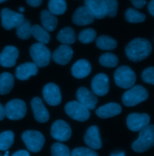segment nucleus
I'll return each instance as SVG.
<instances>
[{
    "mask_svg": "<svg viewBox=\"0 0 154 156\" xmlns=\"http://www.w3.org/2000/svg\"><path fill=\"white\" fill-rule=\"evenodd\" d=\"M152 47L149 40L144 38H135L131 41L125 48L127 57L134 62L146 58L151 53Z\"/></svg>",
    "mask_w": 154,
    "mask_h": 156,
    "instance_id": "obj_1",
    "label": "nucleus"
},
{
    "mask_svg": "<svg viewBox=\"0 0 154 156\" xmlns=\"http://www.w3.org/2000/svg\"><path fill=\"white\" fill-rule=\"evenodd\" d=\"M154 146V125H148L140 130L138 138L132 145L137 153H143Z\"/></svg>",
    "mask_w": 154,
    "mask_h": 156,
    "instance_id": "obj_2",
    "label": "nucleus"
},
{
    "mask_svg": "<svg viewBox=\"0 0 154 156\" xmlns=\"http://www.w3.org/2000/svg\"><path fill=\"white\" fill-rule=\"evenodd\" d=\"M149 94L146 89L141 85H136L126 91L122 96L124 105L132 107L147 100Z\"/></svg>",
    "mask_w": 154,
    "mask_h": 156,
    "instance_id": "obj_3",
    "label": "nucleus"
},
{
    "mask_svg": "<svg viewBox=\"0 0 154 156\" xmlns=\"http://www.w3.org/2000/svg\"><path fill=\"white\" fill-rule=\"evenodd\" d=\"M116 84L122 88H131L134 85L136 75L134 72L128 66H123L116 69L114 75Z\"/></svg>",
    "mask_w": 154,
    "mask_h": 156,
    "instance_id": "obj_4",
    "label": "nucleus"
},
{
    "mask_svg": "<svg viewBox=\"0 0 154 156\" xmlns=\"http://www.w3.org/2000/svg\"><path fill=\"white\" fill-rule=\"evenodd\" d=\"M30 53L38 67H44L50 64L51 54L50 49L44 44L37 43L33 44L30 49Z\"/></svg>",
    "mask_w": 154,
    "mask_h": 156,
    "instance_id": "obj_5",
    "label": "nucleus"
},
{
    "mask_svg": "<svg viewBox=\"0 0 154 156\" xmlns=\"http://www.w3.org/2000/svg\"><path fill=\"white\" fill-rule=\"evenodd\" d=\"M22 139L27 149L33 153H38L45 144V137L38 131L27 130L22 135Z\"/></svg>",
    "mask_w": 154,
    "mask_h": 156,
    "instance_id": "obj_6",
    "label": "nucleus"
},
{
    "mask_svg": "<svg viewBox=\"0 0 154 156\" xmlns=\"http://www.w3.org/2000/svg\"><path fill=\"white\" fill-rule=\"evenodd\" d=\"M64 109L69 117L78 121H86L90 116L89 110L77 101L68 103L65 106Z\"/></svg>",
    "mask_w": 154,
    "mask_h": 156,
    "instance_id": "obj_7",
    "label": "nucleus"
},
{
    "mask_svg": "<svg viewBox=\"0 0 154 156\" xmlns=\"http://www.w3.org/2000/svg\"><path fill=\"white\" fill-rule=\"evenodd\" d=\"M6 116L11 120L22 119L27 113L25 103L19 99H14L8 102L6 106Z\"/></svg>",
    "mask_w": 154,
    "mask_h": 156,
    "instance_id": "obj_8",
    "label": "nucleus"
},
{
    "mask_svg": "<svg viewBox=\"0 0 154 156\" xmlns=\"http://www.w3.org/2000/svg\"><path fill=\"white\" fill-rule=\"evenodd\" d=\"M1 16L2 25L7 30L16 28L25 20L22 14L15 12L7 8L1 10Z\"/></svg>",
    "mask_w": 154,
    "mask_h": 156,
    "instance_id": "obj_9",
    "label": "nucleus"
},
{
    "mask_svg": "<svg viewBox=\"0 0 154 156\" xmlns=\"http://www.w3.org/2000/svg\"><path fill=\"white\" fill-rule=\"evenodd\" d=\"M51 135L58 141L68 140L72 135V130L69 125L63 120L55 121L51 127Z\"/></svg>",
    "mask_w": 154,
    "mask_h": 156,
    "instance_id": "obj_10",
    "label": "nucleus"
},
{
    "mask_svg": "<svg viewBox=\"0 0 154 156\" xmlns=\"http://www.w3.org/2000/svg\"><path fill=\"white\" fill-rule=\"evenodd\" d=\"M150 117L146 114L133 113L127 117V124L128 129L133 132H138L149 125Z\"/></svg>",
    "mask_w": 154,
    "mask_h": 156,
    "instance_id": "obj_11",
    "label": "nucleus"
},
{
    "mask_svg": "<svg viewBox=\"0 0 154 156\" xmlns=\"http://www.w3.org/2000/svg\"><path fill=\"white\" fill-rule=\"evenodd\" d=\"M43 96L45 101L51 106H57L61 101L60 88L54 83H48L44 87L43 89Z\"/></svg>",
    "mask_w": 154,
    "mask_h": 156,
    "instance_id": "obj_12",
    "label": "nucleus"
},
{
    "mask_svg": "<svg viewBox=\"0 0 154 156\" xmlns=\"http://www.w3.org/2000/svg\"><path fill=\"white\" fill-rule=\"evenodd\" d=\"M77 98L78 101L89 110L94 109L98 101L96 94L86 87H80L77 90Z\"/></svg>",
    "mask_w": 154,
    "mask_h": 156,
    "instance_id": "obj_13",
    "label": "nucleus"
},
{
    "mask_svg": "<svg viewBox=\"0 0 154 156\" xmlns=\"http://www.w3.org/2000/svg\"><path fill=\"white\" fill-rule=\"evenodd\" d=\"M93 93L99 96L106 95L109 91V79L104 73L96 75L92 81Z\"/></svg>",
    "mask_w": 154,
    "mask_h": 156,
    "instance_id": "obj_14",
    "label": "nucleus"
},
{
    "mask_svg": "<svg viewBox=\"0 0 154 156\" xmlns=\"http://www.w3.org/2000/svg\"><path fill=\"white\" fill-rule=\"evenodd\" d=\"M19 56L18 49L13 46H6L0 54V64L4 67H13Z\"/></svg>",
    "mask_w": 154,
    "mask_h": 156,
    "instance_id": "obj_15",
    "label": "nucleus"
},
{
    "mask_svg": "<svg viewBox=\"0 0 154 156\" xmlns=\"http://www.w3.org/2000/svg\"><path fill=\"white\" fill-rule=\"evenodd\" d=\"M84 5L96 19L101 20L107 16L105 0H85Z\"/></svg>",
    "mask_w": 154,
    "mask_h": 156,
    "instance_id": "obj_16",
    "label": "nucleus"
},
{
    "mask_svg": "<svg viewBox=\"0 0 154 156\" xmlns=\"http://www.w3.org/2000/svg\"><path fill=\"white\" fill-rule=\"evenodd\" d=\"M74 52L69 45L61 44L53 52L52 58L58 64H68L73 57Z\"/></svg>",
    "mask_w": 154,
    "mask_h": 156,
    "instance_id": "obj_17",
    "label": "nucleus"
},
{
    "mask_svg": "<svg viewBox=\"0 0 154 156\" xmlns=\"http://www.w3.org/2000/svg\"><path fill=\"white\" fill-rule=\"evenodd\" d=\"M95 19L94 15L85 5L78 7L72 16L73 22L79 26L91 24Z\"/></svg>",
    "mask_w": 154,
    "mask_h": 156,
    "instance_id": "obj_18",
    "label": "nucleus"
},
{
    "mask_svg": "<svg viewBox=\"0 0 154 156\" xmlns=\"http://www.w3.org/2000/svg\"><path fill=\"white\" fill-rule=\"evenodd\" d=\"M31 106L35 118L37 121L41 123H44L49 120V112L44 106L40 98H33L31 101Z\"/></svg>",
    "mask_w": 154,
    "mask_h": 156,
    "instance_id": "obj_19",
    "label": "nucleus"
},
{
    "mask_svg": "<svg viewBox=\"0 0 154 156\" xmlns=\"http://www.w3.org/2000/svg\"><path fill=\"white\" fill-rule=\"evenodd\" d=\"M84 139L86 144L94 150H98L102 147L99 129L97 126H94L89 127L84 135Z\"/></svg>",
    "mask_w": 154,
    "mask_h": 156,
    "instance_id": "obj_20",
    "label": "nucleus"
},
{
    "mask_svg": "<svg viewBox=\"0 0 154 156\" xmlns=\"http://www.w3.org/2000/svg\"><path fill=\"white\" fill-rule=\"evenodd\" d=\"M38 72V67L35 62H26L18 66L16 70V77L19 80H25Z\"/></svg>",
    "mask_w": 154,
    "mask_h": 156,
    "instance_id": "obj_21",
    "label": "nucleus"
},
{
    "mask_svg": "<svg viewBox=\"0 0 154 156\" xmlns=\"http://www.w3.org/2000/svg\"><path fill=\"white\" fill-rule=\"evenodd\" d=\"M92 67L90 62L84 59H81L75 62L72 66L71 72L72 75L78 79L87 77L91 72Z\"/></svg>",
    "mask_w": 154,
    "mask_h": 156,
    "instance_id": "obj_22",
    "label": "nucleus"
},
{
    "mask_svg": "<svg viewBox=\"0 0 154 156\" xmlns=\"http://www.w3.org/2000/svg\"><path fill=\"white\" fill-rule=\"evenodd\" d=\"M122 112L121 106L116 103H110L99 107L96 111V114L101 118L115 117Z\"/></svg>",
    "mask_w": 154,
    "mask_h": 156,
    "instance_id": "obj_23",
    "label": "nucleus"
},
{
    "mask_svg": "<svg viewBox=\"0 0 154 156\" xmlns=\"http://www.w3.org/2000/svg\"><path fill=\"white\" fill-rule=\"evenodd\" d=\"M40 18L43 27L48 32H52L54 31L57 28L58 25L57 18L49 10H43L41 12Z\"/></svg>",
    "mask_w": 154,
    "mask_h": 156,
    "instance_id": "obj_24",
    "label": "nucleus"
},
{
    "mask_svg": "<svg viewBox=\"0 0 154 156\" xmlns=\"http://www.w3.org/2000/svg\"><path fill=\"white\" fill-rule=\"evenodd\" d=\"M14 78L9 73L5 72L0 75V94H9L13 87Z\"/></svg>",
    "mask_w": 154,
    "mask_h": 156,
    "instance_id": "obj_25",
    "label": "nucleus"
},
{
    "mask_svg": "<svg viewBox=\"0 0 154 156\" xmlns=\"http://www.w3.org/2000/svg\"><path fill=\"white\" fill-rule=\"evenodd\" d=\"M57 40L63 44H72L76 41V36L74 30L71 27L63 28L58 34Z\"/></svg>",
    "mask_w": 154,
    "mask_h": 156,
    "instance_id": "obj_26",
    "label": "nucleus"
},
{
    "mask_svg": "<svg viewBox=\"0 0 154 156\" xmlns=\"http://www.w3.org/2000/svg\"><path fill=\"white\" fill-rule=\"evenodd\" d=\"M97 47L101 50L112 51L115 49L117 43L115 39L108 36H101L96 40Z\"/></svg>",
    "mask_w": 154,
    "mask_h": 156,
    "instance_id": "obj_27",
    "label": "nucleus"
},
{
    "mask_svg": "<svg viewBox=\"0 0 154 156\" xmlns=\"http://www.w3.org/2000/svg\"><path fill=\"white\" fill-rule=\"evenodd\" d=\"M31 36L38 41L39 43L47 44L50 42L51 37L48 31L43 27L38 25H35L31 27Z\"/></svg>",
    "mask_w": 154,
    "mask_h": 156,
    "instance_id": "obj_28",
    "label": "nucleus"
},
{
    "mask_svg": "<svg viewBox=\"0 0 154 156\" xmlns=\"http://www.w3.org/2000/svg\"><path fill=\"white\" fill-rule=\"evenodd\" d=\"M48 9L54 15H61L66 11L67 4L65 0H50Z\"/></svg>",
    "mask_w": 154,
    "mask_h": 156,
    "instance_id": "obj_29",
    "label": "nucleus"
},
{
    "mask_svg": "<svg viewBox=\"0 0 154 156\" xmlns=\"http://www.w3.org/2000/svg\"><path fill=\"white\" fill-rule=\"evenodd\" d=\"M31 25L30 22L27 20L23 22L16 28V34L19 39L27 40L31 36Z\"/></svg>",
    "mask_w": 154,
    "mask_h": 156,
    "instance_id": "obj_30",
    "label": "nucleus"
},
{
    "mask_svg": "<svg viewBox=\"0 0 154 156\" xmlns=\"http://www.w3.org/2000/svg\"><path fill=\"white\" fill-rule=\"evenodd\" d=\"M14 133L12 131H6L0 133V150H9L14 142Z\"/></svg>",
    "mask_w": 154,
    "mask_h": 156,
    "instance_id": "obj_31",
    "label": "nucleus"
},
{
    "mask_svg": "<svg viewBox=\"0 0 154 156\" xmlns=\"http://www.w3.org/2000/svg\"><path fill=\"white\" fill-rule=\"evenodd\" d=\"M99 62L104 67L113 68L117 66L119 58L116 55L111 52H106L100 57Z\"/></svg>",
    "mask_w": 154,
    "mask_h": 156,
    "instance_id": "obj_32",
    "label": "nucleus"
},
{
    "mask_svg": "<svg viewBox=\"0 0 154 156\" xmlns=\"http://www.w3.org/2000/svg\"><path fill=\"white\" fill-rule=\"evenodd\" d=\"M126 20L130 23H141L146 20L145 14L133 8H129L125 12Z\"/></svg>",
    "mask_w": 154,
    "mask_h": 156,
    "instance_id": "obj_33",
    "label": "nucleus"
},
{
    "mask_svg": "<svg viewBox=\"0 0 154 156\" xmlns=\"http://www.w3.org/2000/svg\"><path fill=\"white\" fill-rule=\"evenodd\" d=\"M96 31L93 28H86L82 30L78 36L79 40L84 44L93 42L96 38Z\"/></svg>",
    "mask_w": 154,
    "mask_h": 156,
    "instance_id": "obj_34",
    "label": "nucleus"
},
{
    "mask_svg": "<svg viewBox=\"0 0 154 156\" xmlns=\"http://www.w3.org/2000/svg\"><path fill=\"white\" fill-rule=\"evenodd\" d=\"M52 156H71L69 148L63 144L57 142L51 147Z\"/></svg>",
    "mask_w": 154,
    "mask_h": 156,
    "instance_id": "obj_35",
    "label": "nucleus"
},
{
    "mask_svg": "<svg viewBox=\"0 0 154 156\" xmlns=\"http://www.w3.org/2000/svg\"><path fill=\"white\" fill-rule=\"evenodd\" d=\"M105 2L107 9V16L111 18L115 17L118 9L117 0H105Z\"/></svg>",
    "mask_w": 154,
    "mask_h": 156,
    "instance_id": "obj_36",
    "label": "nucleus"
},
{
    "mask_svg": "<svg viewBox=\"0 0 154 156\" xmlns=\"http://www.w3.org/2000/svg\"><path fill=\"white\" fill-rule=\"evenodd\" d=\"M71 156H98L97 154L94 150L85 147H79L74 149Z\"/></svg>",
    "mask_w": 154,
    "mask_h": 156,
    "instance_id": "obj_37",
    "label": "nucleus"
},
{
    "mask_svg": "<svg viewBox=\"0 0 154 156\" xmlns=\"http://www.w3.org/2000/svg\"><path fill=\"white\" fill-rule=\"evenodd\" d=\"M141 77L146 83L154 85V67L146 69L142 73Z\"/></svg>",
    "mask_w": 154,
    "mask_h": 156,
    "instance_id": "obj_38",
    "label": "nucleus"
},
{
    "mask_svg": "<svg viewBox=\"0 0 154 156\" xmlns=\"http://www.w3.org/2000/svg\"><path fill=\"white\" fill-rule=\"evenodd\" d=\"M131 1L137 9H141L146 4V0H131Z\"/></svg>",
    "mask_w": 154,
    "mask_h": 156,
    "instance_id": "obj_39",
    "label": "nucleus"
},
{
    "mask_svg": "<svg viewBox=\"0 0 154 156\" xmlns=\"http://www.w3.org/2000/svg\"><path fill=\"white\" fill-rule=\"evenodd\" d=\"M43 0H27V4L33 7H39L42 3Z\"/></svg>",
    "mask_w": 154,
    "mask_h": 156,
    "instance_id": "obj_40",
    "label": "nucleus"
},
{
    "mask_svg": "<svg viewBox=\"0 0 154 156\" xmlns=\"http://www.w3.org/2000/svg\"><path fill=\"white\" fill-rule=\"evenodd\" d=\"M12 156H30L29 153L26 150H20L15 153Z\"/></svg>",
    "mask_w": 154,
    "mask_h": 156,
    "instance_id": "obj_41",
    "label": "nucleus"
},
{
    "mask_svg": "<svg viewBox=\"0 0 154 156\" xmlns=\"http://www.w3.org/2000/svg\"><path fill=\"white\" fill-rule=\"evenodd\" d=\"M148 10L151 15L154 16V0H151L149 2Z\"/></svg>",
    "mask_w": 154,
    "mask_h": 156,
    "instance_id": "obj_42",
    "label": "nucleus"
},
{
    "mask_svg": "<svg viewBox=\"0 0 154 156\" xmlns=\"http://www.w3.org/2000/svg\"><path fill=\"white\" fill-rule=\"evenodd\" d=\"M6 117V110L5 108L0 103V121L4 119Z\"/></svg>",
    "mask_w": 154,
    "mask_h": 156,
    "instance_id": "obj_43",
    "label": "nucleus"
},
{
    "mask_svg": "<svg viewBox=\"0 0 154 156\" xmlns=\"http://www.w3.org/2000/svg\"><path fill=\"white\" fill-rule=\"evenodd\" d=\"M110 156H125V153L123 151L115 152L112 153Z\"/></svg>",
    "mask_w": 154,
    "mask_h": 156,
    "instance_id": "obj_44",
    "label": "nucleus"
},
{
    "mask_svg": "<svg viewBox=\"0 0 154 156\" xmlns=\"http://www.w3.org/2000/svg\"><path fill=\"white\" fill-rule=\"evenodd\" d=\"M19 12H24V11H25V9L24 8V7H20L19 9Z\"/></svg>",
    "mask_w": 154,
    "mask_h": 156,
    "instance_id": "obj_45",
    "label": "nucleus"
},
{
    "mask_svg": "<svg viewBox=\"0 0 154 156\" xmlns=\"http://www.w3.org/2000/svg\"><path fill=\"white\" fill-rule=\"evenodd\" d=\"M7 1V0H0V3H2V2H5V1Z\"/></svg>",
    "mask_w": 154,
    "mask_h": 156,
    "instance_id": "obj_46",
    "label": "nucleus"
}]
</instances>
